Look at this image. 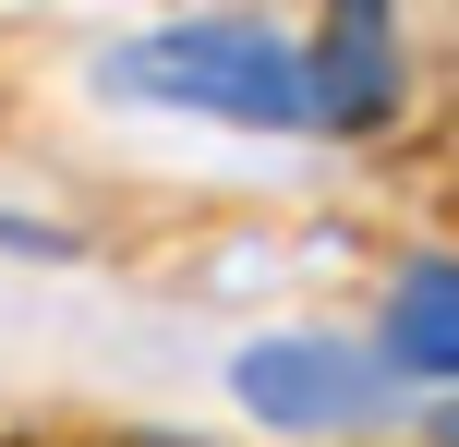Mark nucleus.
<instances>
[{"label": "nucleus", "instance_id": "obj_3", "mask_svg": "<svg viewBox=\"0 0 459 447\" xmlns=\"http://www.w3.org/2000/svg\"><path fill=\"white\" fill-rule=\"evenodd\" d=\"M315 121H387L399 109V37L387 0H326V61H302Z\"/></svg>", "mask_w": 459, "mask_h": 447}, {"label": "nucleus", "instance_id": "obj_2", "mask_svg": "<svg viewBox=\"0 0 459 447\" xmlns=\"http://www.w3.org/2000/svg\"><path fill=\"white\" fill-rule=\"evenodd\" d=\"M230 387H242L266 424H302V435H339V424L375 411L363 351H326V339H254V351L230 363Z\"/></svg>", "mask_w": 459, "mask_h": 447}, {"label": "nucleus", "instance_id": "obj_1", "mask_svg": "<svg viewBox=\"0 0 459 447\" xmlns=\"http://www.w3.org/2000/svg\"><path fill=\"white\" fill-rule=\"evenodd\" d=\"M109 97H145V109H206V121H315V85L278 37L254 24H169V37H134L109 48Z\"/></svg>", "mask_w": 459, "mask_h": 447}, {"label": "nucleus", "instance_id": "obj_4", "mask_svg": "<svg viewBox=\"0 0 459 447\" xmlns=\"http://www.w3.org/2000/svg\"><path fill=\"white\" fill-rule=\"evenodd\" d=\"M399 363H411V375H447L459 363V279L447 266H423V279L399 290Z\"/></svg>", "mask_w": 459, "mask_h": 447}]
</instances>
